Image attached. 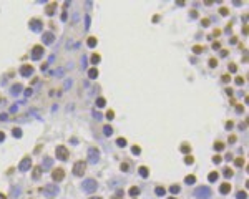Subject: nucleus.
<instances>
[{
  "label": "nucleus",
  "mask_w": 249,
  "mask_h": 199,
  "mask_svg": "<svg viewBox=\"0 0 249 199\" xmlns=\"http://www.w3.org/2000/svg\"><path fill=\"white\" fill-rule=\"evenodd\" d=\"M213 163H214V164H219V163H221V158H219V156H214V158H213Z\"/></svg>",
  "instance_id": "37"
},
{
  "label": "nucleus",
  "mask_w": 249,
  "mask_h": 199,
  "mask_svg": "<svg viewBox=\"0 0 249 199\" xmlns=\"http://www.w3.org/2000/svg\"><path fill=\"white\" fill-rule=\"evenodd\" d=\"M13 136H15V138H22V130H20V128H13Z\"/></svg>",
  "instance_id": "27"
},
{
  "label": "nucleus",
  "mask_w": 249,
  "mask_h": 199,
  "mask_svg": "<svg viewBox=\"0 0 249 199\" xmlns=\"http://www.w3.org/2000/svg\"><path fill=\"white\" fill-rule=\"evenodd\" d=\"M140 194V187H131V189H130V196L131 197H136Z\"/></svg>",
  "instance_id": "22"
},
{
  "label": "nucleus",
  "mask_w": 249,
  "mask_h": 199,
  "mask_svg": "<svg viewBox=\"0 0 249 199\" xmlns=\"http://www.w3.org/2000/svg\"><path fill=\"white\" fill-rule=\"evenodd\" d=\"M85 28H86V30L90 28V17H88V15H85Z\"/></svg>",
  "instance_id": "36"
},
{
  "label": "nucleus",
  "mask_w": 249,
  "mask_h": 199,
  "mask_svg": "<svg viewBox=\"0 0 249 199\" xmlns=\"http://www.w3.org/2000/svg\"><path fill=\"white\" fill-rule=\"evenodd\" d=\"M55 8H57V3H52V5H48L47 7V15H53V12H55Z\"/></svg>",
  "instance_id": "17"
},
{
  "label": "nucleus",
  "mask_w": 249,
  "mask_h": 199,
  "mask_svg": "<svg viewBox=\"0 0 249 199\" xmlns=\"http://www.w3.org/2000/svg\"><path fill=\"white\" fill-rule=\"evenodd\" d=\"M42 193H43V196H47V197H53V196L58 194V187L53 186V184H48V186H45L43 189H42Z\"/></svg>",
  "instance_id": "4"
},
{
  "label": "nucleus",
  "mask_w": 249,
  "mask_h": 199,
  "mask_svg": "<svg viewBox=\"0 0 249 199\" xmlns=\"http://www.w3.org/2000/svg\"><path fill=\"white\" fill-rule=\"evenodd\" d=\"M88 76H90L92 80H95V78L98 76V70H96V68H92V70L88 71Z\"/></svg>",
  "instance_id": "20"
},
{
  "label": "nucleus",
  "mask_w": 249,
  "mask_h": 199,
  "mask_svg": "<svg viewBox=\"0 0 249 199\" xmlns=\"http://www.w3.org/2000/svg\"><path fill=\"white\" fill-rule=\"evenodd\" d=\"M221 15H227V10L226 8H221Z\"/></svg>",
  "instance_id": "51"
},
{
  "label": "nucleus",
  "mask_w": 249,
  "mask_h": 199,
  "mask_svg": "<svg viewBox=\"0 0 249 199\" xmlns=\"http://www.w3.org/2000/svg\"><path fill=\"white\" fill-rule=\"evenodd\" d=\"M170 191H171L173 194H178V193H180V186H171Z\"/></svg>",
  "instance_id": "33"
},
{
  "label": "nucleus",
  "mask_w": 249,
  "mask_h": 199,
  "mask_svg": "<svg viewBox=\"0 0 249 199\" xmlns=\"http://www.w3.org/2000/svg\"><path fill=\"white\" fill-rule=\"evenodd\" d=\"M181 151H183V153H188V151H189V146L183 144V148H181Z\"/></svg>",
  "instance_id": "41"
},
{
  "label": "nucleus",
  "mask_w": 249,
  "mask_h": 199,
  "mask_svg": "<svg viewBox=\"0 0 249 199\" xmlns=\"http://www.w3.org/2000/svg\"><path fill=\"white\" fill-rule=\"evenodd\" d=\"M155 193H156V196H164V194H166V189H164V187H156Z\"/></svg>",
  "instance_id": "24"
},
{
  "label": "nucleus",
  "mask_w": 249,
  "mask_h": 199,
  "mask_svg": "<svg viewBox=\"0 0 249 199\" xmlns=\"http://www.w3.org/2000/svg\"><path fill=\"white\" fill-rule=\"evenodd\" d=\"M30 166H32V159L30 158H23L22 161H20V164H18V169L22 171V173H25V171L30 169Z\"/></svg>",
  "instance_id": "8"
},
{
  "label": "nucleus",
  "mask_w": 249,
  "mask_h": 199,
  "mask_svg": "<svg viewBox=\"0 0 249 199\" xmlns=\"http://www.w3.org/2000/svg\"><path fill=\"white\" fill-rule=\"evenodd\" d=\"M131 153H133V154H140V153H141V149H140L138 146H133V148H131Z\"/></svg>",
  "instance_id": "34"
},
{
  "label": "nucleus",
  "mask_w": 249,
  "mask_h": 199,
  "mask_svg": "<svg viewBox=\"0 0 249 199\" xmlns=\"http://www.w3.org/2000/svg\"><path fill=\"white\" fill-rule=\"evenodd\" d=\"M17 111H18V106H17V104H13V106L10 108V113H17Z\"/></svg>",
  "instance_id": "38"
},
{
  "label": "nucleus",
  "mask_w": 249,
  "mask_h": 199,
  "mask_svg": "<svg viewBox=\"0 0 249 199\" xmlns=\"http://www.w3.org/2000/svg\"><path fill=\"white\" fill-rule=\"evenodd\" d=\"M116 144L120 146V148H125V146H126V139L125 138H118L116 139Z\"/></svg>",
  "instance_id": "26"
},
{
  "label": "nucleus",
  "mask_w": 249,
  "mask_h": 199,
  "mask_svg": "<svg viewBox=\"0 0 249 199\" xmlns=\"http://www.w3.org/2000/svg\"><path fill=\"white\" fill-rule=\"evenodd\" d=\"M42 55H43V47L42 45H35L32 48V60H40Z\"/></svg>",
  "instance_id": "7"
},
{
  "label": "nucleus",
  "mask_w": 249,
  "mask_h": 199,
  "mask_svg": "<svg viewBox=\"0 0 249 199\" xmlns=\"http://www.w3.org/2000/svg\"><path fill=\"white\" fill-rule=\"evenodd\" d=\"M52 164H53V159H52V158H45L43 163H42V167H43V169H48V167H52Z\"/></svg>",
  "instance_id": "15"
},
{
  "label": "nucleus",
  "mask_w": 249,
  "mask_h": 199,
  "mask_svg": "<svg viewBox=\"0 0 249 199\" xmlns=\"http://www.w3.org/2000/svg\"><path fill=\"white\" fill-rule=\"evenodd\" d=\"M103 134H105V136H111V134H113V130H111V126H108V124H106V126L103 128Z\"/></svg>",
  "instance_id": "19"
},
{
  "label": "nucleus",
  "mask_w": 249,
  "mask_h": 199,
  "mask_svg": "<svg viewBox=\"0 0 249 199\" xmlns=\"http://www.w3.org/2000/svg\"><path fill=\"white\" fill-rule=\"evenodd\" d=\"M218 173H209V176H208V179H209V183H214V181H218Z\"/></svg>",
  "instance_id": "21"
},
{
  "label": "nucleus",
  "mask_w": 249,
  "mask_h": 199,
  "mask_svg": "<svg viewBox=\"0 0 249 199\" xmlns=\"http://www.w3.org/2000/svg\"><path fill=\"white\" fill-rule=\"evenodd\" d=\"M121 171H128V164H121Z\"/></svg>",
  "instance_id": "50"
},
{
  "label": "nucleus",
  "mask_w": 249,
  "mask_h": 199,
  "mask_svg": "<svg viewBox=\"0 0 249 199\" xmlns=\"http://www.w3.org/2000/svg\"><path fill=\"white\" fill-rule=\"evenodd\" d=\"M184 183H186V184H194L196 183V177L194 176H186V177H184Z\"/></svg>",
  "instance_id": "23"
},
{
  "label": "nucleus",
  "mask_w": 249,
  "mask_h": 199,
  "mask_svg": "<svg viewBox=\"0 0 249 199\" xmlns=\"http://www.w3.org/2000/svg\"><path fill=\"white\" fill-rule=\"evenodd\" d=\"M32 73H33V68H32L30 65H22L20 66V75L22 76H30Z\"/></svg>",
  "instance_id": "10"
},
{
  "label": "nucleus",
  "mask_w": 249,
  "mask_h": 199,
  "mask_svg": "<svg viewBox=\"0 0 249 199\" xmlns=\"http://www.w3.org/2000/svg\"><path fill=\"white\" fill-rule=\"evenodd\" d=\"M236 199H247V194L244 193V191H239V193L236 194Z\"/></svg>",
  "instance_id": "29"
},
{
  "label": "nucleus",
  "mask_w": 249,
  "mask_h": 199,
  "mask_svg": "<svg viewBox=\"0 0 249 199\" xmlns=\"http://www.w3.org/2000/svg\"><path fill=\"white\" fill-rule=\"evenodd\" d=\"M18 194H20V187H15V186H13L12 187V196H18Z\"/></svg>",
  "instance_id": "32"
},
{
  "label": "nucleus",
  "mask_w": 249,
  "mask_h": 199,
  "mask_svg": "<svg viewBox=\"0 0 249 199\" xmlns=\"http://www.w3.org/2000/svg\"><path fill=\"white\" fill-rule=\"evenodd\" d=\"M40 27H42V22H40V20H37V18L30 20V28L33 30V32H38V30H40Z\"/></svg>",
  "instance_id": "12"
},
{
  "label": "nucleus",
  "mask_w": 249,
  "mask_h": 199,
  "mask_svg": "<svg viewBox=\"0 0 249 199\" xmlns=\"http://www.w3.org/2000/svg\"><path fill=\"white\" fill-rule=\"evenodd\" d=\"M90 199H101V197H90Z\"/></svg>",
  "instance_id": "54"
},
{
  "label": "nucleus",
  "mask_w": 249,
  "mask_h": 199,
  "mask_svg": "<svg viewBox=\"0 0 249 199\" xmlns=\"http://www.w3.org/2000/svg\"><path fill=\"white\" fill-rule=\"evenodd\" d=\"M42 40H43L45 45H52V43H53V40H55V35L52 33V32H45L43 35H42Z\"/></svg>",
  "instance_id": "9"
},
{
  "label": "nucleus",
  "mask_w": 249,
  "mask_h": 199,
  "mask_svg": "<svg viewBox=\"0 0 249 199\" xmlns=\"http://www.w3.org/2000/svg\"><path fill=\"white\" fill-rule=\"evenodd\" d=\"M113 116H115V113H113V111H108V113H106V118H108V120H111Z\"/></svg>",
  "instance_id": "40"
},
{
  "label": "nucleus",
  "mask_w": 249,
  "mask_h": 199,
  "mask_svg": "<svg viewBox=\"0 0 249 199\" xmlns=\"http://www.w3.org/2000/svg\"><path fill=\"white\" fill-rule=\"evenodd\" d=\"M105 104H106V100H105V98H101V96H100V98H96V106L98 108H103Z\"/></svg>",
  "instance_id": "18"
},
{
  "label": "nucleus",
  "mask_w": 249,
  "mask_h": 199,
  "mask_svg": "<svg viewBox=\"0 0 249 199\" xmlns=\"http://www.w3.org/2000/svg\"><path fill=\"white\" fill-rule=\"evenodd\" d=\"M40 174H42V167H35L33 169V179H38Z\"/></svg>",
  "instance_id": "25"
},
{
  "label": "nucleus",
  "mask_w": 249,
  "mask_h": 199,
  "mask_svg": "<svg viewBox=\"0 0 249 199\" xmlns=\"http://www.w3.org/2000/svg\"><path fill=\"white\" fill-rule=\"evenodd\" d=\"M100 60H101V58H100V55H93V57H92V63H93V65L100 63Z\"/></svg>",
  "instance_id": "30"
},
{
  "label": "nucleus",
  "mask_w": 249,
  "mask_h": 199,
  "mask_svg": "<svg viewBox=\"0 0 249 199\" xmlns=\"http://www.w3.org/2000/svg\"><path fill=\"white\" fill-rule=\"evenodd\" d=\"M82 189L85 191V193H95V191L98 189L96 179H85V181L82 183Z\"/></svg>",
  "instance_id": "1"
},
{
  "label": "nucleus",
  "mask_w": 249,
  "mask_h": 199,
  "mask_svg": "<svg viewBox=\"0 0 249 199\" xmlns=\"http://www.w3.org/2000/svg\"><path fill=\"white\" fill-rule=\"evenodd\" d=\"M32 93H33V91H32V88H27V90H25V95H27V96H30Z\"/></svg>",
  "instance_id": "47"
},
{
  "label": "nucleus",
  "mask_w": 249,
  "mask_h": 199,
  "mask_svg": "<svg viewBox=\"0 0 249 199\" xmlns=\"http://www.w3.org/2000/svg\"><path fill=\"white\" fill-rule=\"evenodd\" d=\"M209 65H211V66H216V60H209Z\"/></svg>",
  "instance_id": "52"
},
{
  "label": "nucleus",
  "mask_w": 249,
  "mask_h": 199,
  "mask_svg": "<svg viewBox=\"0 0 249 199\" xmlns=\"http://www.w3.org/2000/svg\"><path fill=\"white\" fill-rule=\"evenodd\" d=\"M170 199H176V197H170Z\"/></svg>",
  "instance_id": "55"
},
{
  "label": "nucleus",
  "mask_w": 249,
  "mask_h": 199,
  "mask_svg": "<svg viewBox=\"0 0 249 199\" xmlns=\"http://www.w3.org/2000/svg\"><path fill=\"white\" fill-rule=\"evenodd\" d=\"M3 139H5V134H3V133H0V143H2Z\"/></svg>",
  "instance_id": "53"
},
{
  "label": "nucleus",
  "mask_w": 249,
  "mask_h": 199,
  "mask_svg": "<svg viewBox=\"0 0 249 199\" xmlns=\"http://www.w3.org/2000/svg\"><path fill=\"white\" fill-rule=\"evenodd\" d=\"M93 116L96 118V120H101V114H100V113H96V111H93Z\"/></svg>",
  "instance_id": "43"
},
{
  "label": "nucleus",
  "mask_w": 249,
  "mask_h": 199,
  "mask_svg": "<svg viewBox=\"0 0 249 199\" xmlns=\"http://www.w3.org/2000/svg\"><path fill=\"white\" fill-rule=\"evenodd\" d=\"M0 120H2V121H7V113H2V114H0Z\"/></svg>",
  "instance_id": "46"
},
{
  "label": "nucleus",
  "mask_w": 249,
  "mask_h": 199,
  "mask_svg": "<svg viewBox=\"0 0 249 199\" xmlns=\"http://www.w3.org/2000/svg\"><path fill=\"white\" fill-rule=\"evenodd\" d=\"M22 85H20V83H17V85H12V88H10V95H20V91H22Z\"/></svg>",
  "instance_id": "13"
},
{
  "label": "nucleus",
  "mask_w": 249,
  "mask_h": 199,
  "mask_svg": "<svg viewBox=\"0 0 249 199\" xmlns=\"http://www.w3.org/2000/svg\"><path fill=\"white\" fill-rule=\"evenodd\" d=\"M52 177H53V181H62L63 177H65V174H63V169H55L53 173H52Z\"/></svg>",
  "instance_id": "11"
},
{
  "label": "nucleus",
  "mask_w": 249,
  "mask_h": 199,
  "mask_svg": "<svg viewBox=\"0 0 249 199\" xmlns=\"http://www.w3.org/2000/svg\"><path fill=\"white\" fill-rule=\"evenodd\" d=\"M201 50H203L201 47H194V48H193V51H194V53H199V51H201Z\"/></svg>",
  "instance_id": "42"
},
{
  "label": "nucleus",
  "mask_w": 249,
  "mask_h": 199,
  "mask_svg": "<svg viewBox=\"0 0 249 199\" xmlns=\"http://www.w3.org/2000/svg\"><path fill=\"white\" fill-rule=\"evenodd\" d=\"M184 163H186V164H193V158H191V156H188V158L184 159Z\"/></svg>",
  "instance_id": "39"
},
{
  "label": "nucleus",
  "mask_w": 249,
  "mask_h": 199,
  "mask_svg": "<svg viewBox=\"0 0 249 199\" xmlns=\"http://www.w3.org/2000/svg\"><path fill=\"white\" fill-rule=\"evenodd\" d=\"M88 47L90 48H95V47H96V38H88Z\"/></svg>",
  "instance_id": "28"
},
{
  "label": "nucleus",
  "mask_w": 249,
  "mask_h": 199,
  "mask_svg": "<svg viewBox=\"0 0 249 199\" xmlns=\"http://www.w3.org/2000/svg\"><path fill=\"white\" fill-rule=\"evenodd\" d=\"M243 83H244L243 78H236V85H243Z\"/></svg>",
  "instance_id": "45"
},
{
  "label": "nucleus",
  "mask_w": 249,
  "mask_h": 199,
  "mask_svg": "<svg viewBox=\"0 0 249 199\" xmlns=\"http://www.w3.org/2000/svg\"><path fill=\"white\" fill-rule=\"evenodd\" d=\"M138 173H140V176H141V177H148V167H145V166H141V167H140V169H138Z\"/></svg>",
  "instance_id": "16"
},
{
  "label": "nucleus",
  "mask_w": 249,
  "mask_h": 199,
  "mask_svg": "<svg viewBox=\"0 0 249 199\" xmlns=\"http://www.w3.org/2000/svg\"><path fill=\"white\" fill-rule=\"evenodd\" d=\"M229 71H231V73L236 71V65H229Z\"/></svg>",
  "instance_id": "44"
},
{
  "label": "nucleus",
  "mask_w": 249,
  "mask_h": 199,
  "mask_svg": "<svg viewBox=\"0 0 249 199\" xmlns=\"http://www.w3.org/2000/svg\"><path fill=\"white\" fill-rule=\"evenodd\" d=\"M229 191H231V186H229L227 183L221 184V187H219V193H221V194H229Z\"/></svg>",
  "instance_id": "14"
},
{
  "label": "nucleus",
  "mask_w": 249,
  "mask_h": 199,
  "mask_svg": "<svg viewBox=\"0 0 249 199\" xmlns=\"http://www.w3.org/2000/svg\"><path fill=\"white\" fill-rule=\"evenodd\" d=\"M243 163H244L243 159H236V166H243Z\"/></svg>",
  "instance_id": "48"
},
{
  "label": "nucleus",
  "mask_w": 249,
  "mask_h": 199,
  "mask_svg": "<svg viewBox=\"0 0 249 199\" xmlns=\"http://www.w3.org/2000/svg\"><path fill=\"white\" fill-rule=\"evenodd\" d=\"M82 65L86 66V57H82Z\"/></svg>",
  "instance_id": "49"
},
{
  "label": "nucleus",
  "mask_w": 249,
  "mask_h": 199,
  "mask_svg": "<svg viewBox=\"0 0 249 199\" xmlns=\"http://www.w3.org/2000/svg\"><path fill=\"white\" fill-rule=\"evenodd\" d=\"M85 169H86V164L83 161H78V163L73 164V174H75V176H83Z\"/></svg>",
  "instance_id": "6"
},
{
  "label": "nucleus",
  "mask_w": 249,
  "mask_h": 199,
  "mask_svg": "<svg viewBox=\"0 0 249 199\" xmlns=\"http://www.w3.org/2000/svg\"><path fill=\"white\" fill-rule=\"evenodd\" d=\"M55 154H57V159H60V161H66V159H68V149H66V146H57Z\"/></svg>",
  "instance_id": "3"
},
{
  "label": "nucleus",
  "mask_w": 249,
  "mask_h": 199,
  "mask_svg": "<svg viewBox=\"0 0 249 199\" xmlns=\"http://www.w3.org/2000/svg\"><path fill=\"white\" fill-rule=\"evenodd\" d=\"M214 149H218V151H223V149H224L223 143H216V144H214Z\"/></svg>",
  "instance_id": "35"
},
{
  "label": "nucleus",
  "mask_w": 249,
  "mask_h": 199,
  "mask_svg": "<svg viewBox=\"0 0 249 199\" xmlns=\"http://www.w3.org/2000/svg\"><path fill=\"white\" fill-rule=\"evenodd\" d=\"M88 161L92 163V164H96V163L100 161V151H98L96 148H90L88 149Z\"/></svg>",
  "instance_id": "5"
},
{
  "label": "nucleus",
  "mask_w": 249,
  "mask_h": 199,
  "mask_svg": "<svg viewBox=\"0 0 249 199\" xmlns=\"http://www.w3.org/2000/svg\"><path fill=\"white\" fill-rule=\"evenodd\" d=\"M223 173H224V177H231V176H233V171H231L229 167H227V169H224Z\"/></svg>",
  "instance_id": "31"
},
{
  "label": "nucleus",
  "mask_w": 249,
  "mask_h": 199,
  "mask_svg": "<svg viewBox=\"0 0 249 199\" xmlns=\"http://www.w3.org/2000/svg\"><path fill=\"white\" fill-rule=\"evenodd\" d=\"M194 196L196 199H209L211 197V189L208 186H203V187H198L194 191Z\"/></svg>",
  "instance_id": "2"
}]
</instances>
